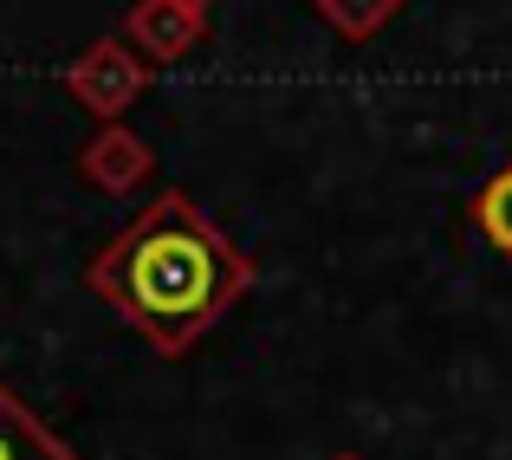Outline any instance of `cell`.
<instances>
[{
	"instance_id": "cell-4",
	"label": "cell",
	"mask_w": 512,
	"mask_h": 460,
	"mask_svg": "<svg viewBox=\"0 0 512 460\" xmlns=\"http://www.w3.org/2000/svg\"><path fill=\"white\" fill-rule=\"evenodd\" d=\"M480 227H487V240L500 253H512V169L487 182V195H480Z\"/></svg>"
},
{
	"instance_id": "cell-2",
	"label": "cell",
	"mask_w": 512,
	"mask_h": 460,
	"mask_svg": "<svg viewBox=\"0 0 512 460\" xmlns=\"http://www.w3.org/2000/svg\"><path fill=\"white\" fill-rule=\"evenodd\" d=\"M0 460H78V454L0 383Z\"/></svg>"
},
{
	"instance_id": "cell-1",
	"label": "cell",
	"mask_w": 512,
	"mask_h": 460,
	"mask_svg": "<svg viewBox=\"0 0 512 460\" xmlns=\"http://www.w3.org/2000/svg\"><path fill=\"white\" fill-rule=\"evenodd\" d=\"M85 286L156 350H188L253 286V266L195 201L169 188L85 266Z\"/></svg>"
},
{
	"instance_id": "cell-3",
	"label": "cell",
	"mask_w": 512,
	"mask_h": 460,
	"mask_svg": "<svg viewBox=\"0 0 512 460\" xmlns=\"http://www.w3.org/2000/svg\"><path fill=\"white\" fill-rule=\"evenodd\" d=\"M111 52H117V46H98V59H91V65H78V72H72L78 98H85L91 111H117V104H124V91H130V72H124V65L111 72Z\"/></svg>"
}]
</instances>
